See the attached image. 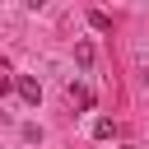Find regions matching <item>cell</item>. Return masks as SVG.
<instances>
[{
	"mask_svg": "<svg viewBox=\"0 0 149 149\" xmlns=\"http://www.w3.org/2000/svg\"><path fill=\"white\" fill-rule=\"evenodd\" d=\"M74 56H79V65H93V47H88V42H79V47H74Z\"/></svg>",
	"mask_w": 149,
	"mask_h": 149,
	"instance_id": "obj_3",
	"label": "cell"
},
{
	"mask_svg": "<svg viewBox=\"0 0 149 149\" xmlns=\"http://www.w3.org/2000/svg\"><path fill=\"white\" fill-rule=\"evenodd\" d=\"M70 102H79V107H93V93H88L84 84H70Z\"/></svg>",
	"mask_w": 149,
	"mask_h": 149,
	"instance_id": "obj_2",
	"label": "cell"
},
{
	"mask_svg": "<svg viewBox=\"0 0 149 149\" xmlns=\"http://www.w3.org/2000/svg\"><path fill=\"white\" fill-rule=\"evenodd\" d=\"M19 93H23V102H42V88H37V79H28V74H19Z\"/></svg>",
	"mask_w": 149,
	"mask_h": 149,
	"instance_id": "obj_1",
	"label": "cell"
},
{
	"mask_svg": "<svg viewBox=\"0 0 149 149\" xmlns=\"http://www.w3.org/2000/svg\"><path fill=\"white\" fill-rule=\"evenodd\" d=\"M93 135H98V140H107V135H112V121H107V116H98V121H93Z\"/></svg>",
	"mask_w": 149,
	"mask_h": 149,
	"instance_id": "obj_4",
	"label": "cell"
},
{
	"mask_svg": "<svg viewBox=\"0 0 149 149\" xmlns=\"http://www.w3.org/2000/svg\"><path fill=\"white\" fill-rule=\"evenodd\" d=\"M121 149H130V144H121Z\"/></svg>",
	"mask_w": 149,
	"mask_h": 149,
	"instance_id": "obj_5",
	"label": "cell"
}]
</instances>
